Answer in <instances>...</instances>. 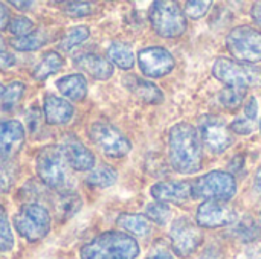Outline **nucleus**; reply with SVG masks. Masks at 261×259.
<instances>
[{
    "instance_id": "nucleus-1",
    "label": "nucleus",
    "mask_w": 261,
    "mask_h": 259,
    "mask_svg": "<svg viewBox=\"0 0 261 259\" xmlns=\"http://www.w3.org/2000/svg\"><path fill=\"white\" fill-rule=\"evenodd\" d=\"M168 156L173 169L179 174H196L202 168V143L199 131L187 122H179L170 130Z\"/></svg>"
},
{
    "instance_id": "nucleus-2",
    "label": "nucleus",
    "mask_w": 261,
    "mask_h": 259,
    "mask_svg": "<svg viewBox=\"0 0 261 259\" xmlns=\"http://www.w3.org/2000/svg\"><path fill=\"white\" fill-rule=\"evenodd\" d=\"M38 179L50 189L58 192H70L73 186L72 168L67 163L61 147L49 145L44 147L35 162Z\"/></svg>"
},
{
    "instance_id": "nucleus-3",
    "label": "nucleus",
    "mask_w": 261,
    "mask_h": 259,
    "mask_svg": "<svg viewBox=\"0 0 261 259\" xmlns=\"http://www.w3.org/2000/svg\"><path fill=\"white\" fill-rule=\"evenodd\" d=\"M139 244L122 232H104L81 249V259H136Z\"/></svg>"
},
{
    "instance_id": "nucleus-4",
    "label": "nucleus",
    "mask_w": 261,
    "mask_h": 259,
    "mask_svg": "<svg viewBox=\"0 0 261 259\" xmlns=\"http://www.w3.org/2000/svg\"><path fill=\"white\" fill-rule=\"evenodd\" d=\"M150 23L158 35L164 38L180 37L187 31V17L179 3L170 0H159L151 5Z\"/></svg>"
},
{
    "instance_id": "nucleus-5",
    "label": "nucleus",
    "mask_w": 261,
    "mask_h": 259,
    "mask_svg": "<svg viewBox=\"0 0 261 259\" xmlns=\"http://www.w3.org/2000/svg\"><path fill=\"white\" fill-rule=\"evenodd\" d=\"M213 75L228 87L248 89L261 85V67L229 58H217L213 66Z\"/></svg>"
},
{
    "instance_id": "nucleus-6",
    "label": "nucleus",
    "mask_w": 261,
    "mask_h": 259,
    "mask_svg": "<svg viewBox=\"0 0 261 259\" xmlns=\"http://www.w3.org/2000/svg\"><path fill=\"white\" fill-rule=\"evenodd\" d=\"M14 227L28 241H40L50 231V215L38 203L23 205L14 217Z\"/></svg>"
},
{
    "instance_id": "nucleus-7",
    "label": "nucleus",
    "mask_w": 261,
    "mask_h": 259,
    "mask_svg": "<svg viewBox=\"0 0 261 259\" xmlns=\"http://www.w3.org/2000/svg\"><path fill=\"white\" fill-rule=\"evenodd\" d=\"M191 186L194 198L216 202H228L237 192V182L234 176L225 171H211L191 183Z\"/></svg>"
},
{
    "instance_id": "nucleus-8",
    "label": "nucleus",
    "mask_w": 261,
    "mask_h": 259,
    "mask_svg": "<svg viewBox=\"0 0 261 259\" xmlns=\"http://www.w3.org/2000/svg\"><path fill=\"white\" fill-rule=\"evenodd\" d=\"M228 50L240 63L261 61V32L251 26L234 27L226 38Z\"/></svg>"
},
{
    "instance_id": "nucleus-9",
    "label": "nucleus",
    "mask_w": 261,
    "mask_h": 259,
    "mask_svg": "<svg viewBox=\"0 0 261 259\" xmlns=\"http://www.w3.org/2000/svg\"><path fill=\"white\" fill-rule=\"evenodd\" d=\"M89 136L98 150L109 157H124L132 150L130 140L116 127L107 122H95L89 130Z\"/></svg>"
},
{
    "instance_id": "nucleus-10",
    "label": "nucleus",
    "mask_w": 261,
    "mask_h": 259,
    "mask_svg": "<svg viewBox=\"0 0 261 259\" xmlns=\"http://www.w3.org/2000/svg\"><path fill=\"white\" fill-rule=\"evenodd\" d=\"M170 240L173 250L179 256H190L202 244L203 235L200 229L190 218H177L170 229Z\"/></svg>"
},
{
    "instance_id": "nucleus-11",
    "label": "nucleus",
    "mask_w": 261,
    "mask_h": 259,
    "mask_svg": "<svg viewBox=\"0 0 261 259\" xmlns=\"http://www.w3.org/2000/svg\"><path fill=\"white\" fill-rule=\"evenodd\" d=\"M200 137L205 147L214 153L220 154L226 151L234 143V136L226 124L216 116H203L199 124Z\"/></svg>"
},
{
    "instance_id": "nucleus-12",
    "label": "nucleus",
    "mask_w": 261,
    "mask_h": 259,
    "mask_svg": "<svg viewBox=\"0 0 261 259\" xmlns=\"http://www.w3.org/2000/svg\"><path fill=\"white\" fill-rule=\"evenodd\" d=\"M138 64H139L141 72L145 76L161 78V76L168 75L174 69L176 61L167 49L161 46H151V47H145L139 50Z\"/></svg>"
},
{
    "instance_id": "nucleus-13",
    "label": "nucleus",
    "mask_w": 261,
    "mask_h": 259,
    "mask_svg": "<svg viewBox=\"0 0 261 259\" xmlns=\"http://www.w3.org/2000/svg\"><path fill=\"white\" fill-rule=\"evenodd\" d=\"M197 224L206 229H219L237 221V212L225 202L206 200L197 208Z\"/></svg>"
},
{
    "instance_id": "nucleus-14",
    "label": "nucleus",
    "mask_w": 261,
    "mask_h": 259,
    "mask_svg": "<svg viewBox=\"0 0 261 259\" xmlns=\"http://www.w3.org/2000/svg\"><path fill=\"white\" fill-rule=\"evenodd\" d=\"M61 150L72 169L75 171H92L95 168V156L92 151L73 134L63 137Z\"/></svg>"
},
{
    "instance_id": "nucleus-15",
    "label": "nucleus",
    "mask_w": 261,
    "mask_h": 259,
    "mask_svg": "<svg viewBox=\"0 0 261 259\" xmlns=\"http://www.w3.org/2000/svg\"><path fill=\"white\" fill-rule=\"evenodd\" d=\"M24 143V127L18 121H0V162L11 160Z\"/></svg>"
},
{
    "instance_id": "nucleus-16",
    "label": "nucleus",
    "mask_w": 261,
    "mask_h": 259,
    "mask_svg": "<svg viewBox=\"0 0 261 259\" xmlns=\"http://www.w3.org/2000/svg\"><path fill=\"white\" fill-rule=\"evenodd\" d=\"M150 194L154 200L161 203H177L184 205L190 202L193 197V186L188 182L182 180H170V182H159L151 186Z\"/></svg>"
},
{
    "instance_id": "nucleus-17",
    "label": "nucleus",
    "mask_w": 261,
    "mask_h": 259,
    "mask_svg": "<svg viewBox=\"0 0 261 259\" xmlns=\"http://www.w3.org/2000/svg\"><path fill=\"white\" fill-rule=\"evenodd\" d=\"M43 111L44 119L50 125H64L73 116V107L69 101L47 93L43 99Z\"/></svg>"
},
{
    "instance_id": "nucleus-18",
    "label": "nucleus",
    "mask_w": 261,
    "mask_h": 259,
    "mask_svg": "<svg viewBox=\"0 0 261 259\" xmlns=\"http://www.w3.org/2000/svg\"><path fill=\"white\" fill-rule=\"evenodd\" d=\"M75 66L78 69L84 70L86 73H89L92 78L99 79V81H106L113 75L112 63L98 53H83V55L76 56Z\"/></svg>"
},
{
    "instance_id": "nucleus-19",
    "label": "nucleus",
    "mask_w": 261,
    "mask_h": 259,
    "mask_svg": "<svg viewBox=\"0 0 261 259\" xmlns=\"http://www.w3.org/2000/svg\"><path fill=\"white\" fill-rule=\"evenodd\" d=\"M124 85L144 102L159 104L164 101V95H162L161 89L156 84H153L151 81H147V79L132 75V76L124 78Z\"/></svg>"
},
{
    "instance_id": "nucleus-20",
    "label": "nucleus",
    "mask_w": 261,
    "mask_h": 259,
    "mask_svg": "<svg viewBox=\"0 0 261 259\" xmlns=\"http://www.w3.org/2000/svg\"><path fill=\"white\" fill-rule=\"evenodd\" d=\"M57 89L70 101H81L87 95V81L81 73H72L57 81Z\"/></svg>"
},
{
    "instance_id": "nucleus-21",
    "label": "nucleus",
    "mask_w": 261,
    "mask_h": 259,
    "mask_svg": "<svg viewBox=\"0 0 261 259\" xmlns=\"http://www.w3.org/2000/svg\"><path fill=\"white\" fill-rule=\"evenodd\" d=\"M116 224L136 237H147L151 232V221L145 215L139 214H121L116 220Z\"/></svg>"
},
{
    "instance_id": "nucleus-22",
    "label": "nucleus",
    "mask_w": 261,
    "mask_h": 259,
    "mask_svg": "<svg viewBox=\"0 0 261 259\" xmlns=\"http://www.w3.org/2000/svg\"><path fill=\"white\" fill-rule=\"evenodd\" d=\"M63 66H64L63 56L55 50H49L47 53L43 55L41 61L35 66V69L32 72V76L37 81H44L49 76H52L54 73L60 72L63 69Z\"/></svg>"
},
{
    "instance_id": "nucleus-23",
    "label": "nucleus",
    "mask_w": 261,
    "mask_h": 259,
    "mask_svg": "<svg viewBox=\"0 0 261 259\" xmlns=\"http://www.w3.org/2000/svg\"><path fill=\"white\" fill-rule=\"evenodd\" d=\"M109 61L122 70H128L135 66V53L132 47L125 43H113L107 49Z\"/></svg>"
},
{
    "instance_id": "nucleus-24",
    "label": "nucleus",
    "mask_w": 261,
    "mask_h": 259,
    "mask_svg": "<svg viewBox=\"0 0 261 259\" xmlns=\"http://www.w3.org/2000/svg\"><path fill=\"white\" fill-rule=\"evenodd\" d=\"M116 171L109 165H99L90 171L86 177V182L93 188H109L116 182Z\"/></svg>"
},
{
    "instance_id": "nucleus-25",
    "label": "nucleus",
    "mask_w": 261,
    "mask_h": 259,
    "mask_svg": "<svg viewBox=\"0 0 261 259\" xmlns=\"http://www.w3.org/2000/svg\"><path fill=\"white\" fill-rule=\"evenodd\" d=\"M81 208V198L80 195H76L75 192H63L55 205L58 218L61 220H67L70 217H73Z\"/></svg>"
},
{
    "instance_id": "nucleus-26",
    "label": "nucleus",
    "mask_w": 261,
    "mask_h": 259,
    "mask_svg": "<svg viewBox=\"0 0 261 259\" xmlns=\"http://www.w3.org/2000/svg\"><path fill=\"white\" fill-rule=\"evenodd\" d=\"M46 35L43 31H32L31 34L24 35V37H15L11 40V46L17 50L21 52H31V50H37L40 49L44 43H46Z\"/></svg>"
},
{
    "instance_id": "nucleus-27",
    "label": "nucleus",
    "mask_w": 261,
    "mask_h": 259,
    "mask_svg": "<svg viewBox=\"0 0 261 259\" xmlns=\"http://www.w3.org/2000/svg\"><path fill=\"white\" fill-rule=\"evenodd\" d=\"M90 35V31L87 26L81 24V26H75L72 29H69L66 32V35L63 37V40L60 41V47L63 50H72L73 47L80 46L81 43H84Z\"/></svg>"
},
{
    "instance_id": "nucleus-28",
    "label": "nucleus",
    "mask_w": 261,
    "mask_h": 259,
    "mask_svg": "<svg viewBox=\"0 0 261 259\" xmlns=\"http://www.w3.org/2000/svg\"><path fill=\"white\" fill-rule=\"evenodd\" d=\"M24 93V84L20 81H12L6 89L2 96V110L9 111L15 107V104L20 101V98Z\"/></svg>"
},
{
    "instance_id": "nucleus-29",
    "label": "nucleus",
    "mask_w": 261,
    "mask_h": 259,
    "mask_svg": "<svg viewBox=\"0 0 261 259\" xmlns=\"http://www.w3.org/2000/svg\"><path fill=\"white\" fill-rule=\"evenodd\" d=\"M14 247V235L11 231V224L8 215L0 205V253L9 252Z\"/></svg>"
},
{
    "instance_id": "nucleus-30",
    "label": "nucleus",
    "mask_w": 261,
    "mask_h": 259,
    "mask_svg": "<svg viewBox=\"0 0 261 259\" xmlns=\"http://www.w3.org/2000/svg\"><path fill=\"white\" fill-rule=\"evenodd\" d=\"M145 215H147L148 220H151V221H154V223L162 226V224L168 223V220L171 217V209H170V206L167 203L158 202V203H151V205L147 206Z\"/></svg>"
},
{
    "instance_id": "nucleus-31",
    "label": "nucleus",
    "mask_w": 261,
    "mask_h": 259,
    "mask_svg": "<svg viewBox=\"0 0 261 259\" xmlns=\"http://www.w3.org/2000/svg\"><path fill=\"white\" fill-rule=\"evenodd\" d=\"M246 96V89H239V87H228L220 92L219 99L226 108H237Z\"/></svg>"
},
{
    "instance_id": "nucleus-32",
    "label": "nucleus",
    "mask_w": 261,
    "mask_h": 259,
    "mask_svg": "<svg viewBox=\"0 0 261 259\" xmlns=\"http://www.w3.org/2000/svg\"><path fill=\"white\" fill-rule=\"evenodd\" d=\"M17 166L12 160H5L0 162V189L3 192L9 191L17 179Z\"/></svg>"
},
{
    "instance_id": "nucleus-33",
    "label": "nucleus",
    "mask_w": 261,
    "mask_h": 259,
    "mask_svg": "<svg viewBox=\"0 0 261 259\" xmlns=\"http://www.w3.org/2000/svg\"><path fill=\"white\" fill-rule=\"evenodd\" d=\"M213 5V2L210 0H194V2H187L185 3V17L187 18H191V20H199L202 18L208 11H210V6Z\"/></svg>"
},
{
    "instance_id": "nucleus-34",
    "label": "nucleus",
    "mask_w": 261,
    "mask_h": 259,
    "mask_svg": "<svg viewBox=\"0 0 261 259\" xmlns=\"http://www.w3.org/2000/svg\"><path fill=\"white\" fill-rule=\"evenodd\" d=\"M63 9L69 17L80 18V17L90 15L93 12V5L89 2H67Z\"/></svg>"
},
{
    "instance_id": "nucleus-35",
    "label": "nucleus",
    "mask_w": 261,
    "mask_h": 259,
    "mask_svg": "<svg viewBox=\"0 0 261 259\" xmlns=\"http://www.w3.org/2000/svg\"><path fill=\"white\" fill-rule=\"evenodd\" d=\"M8 29L11 34H14L15 37H24L28 34L32 32L34 29V23L28 18V17H15L9 21Z\"/></svg>"
},
{
    "instance_id": "nucleus-36",
    "label": "nucleus",
    "mask_w": 261,
    "mask_h": 259,
    "mask_svg": "<svg viewBox=\"0 0 261 259\" xmlns=\"http://www.w3.org/2000/svg\"><path fill=\"white\" fill-rule=\"evenodd\" d=\"M231 130L239 134H251L254 131V121L248 118H239L231 124Z\"/></svg>"
},
{
    "instance_id": "nucleus-37",
    "label": "nucleus",
    "mask_w": 261,
    "mask_h": 259,
    "mask_svg": "<svg viewBox=\"0 0 261 259\" xmlns=\"http://www.w3.org/2000/svg\"><path fill=\"white\" fill-rule=\"evenodd\" d=\"M245 114H246L248 119H251V121L255 122L257 114H258V102H257L255 98H249V102L245 107Z\"/></svg>"
},
{
    "instance_id": "nucleus-38",
    "label": "nucleus",
    "mask_w": 261,
    "mask_h": 259,
    "mask_svg": "<svg viewBox=\"0 0 261 259\" xmlns=\"http://www.w3.org/2000/svg\"><path fill=\"white\" fill-rule=\"evenodd\" d=\"M147 259H174V256L168 252V249L165 246H159L148 255Z\"/></svg>"
},
{
    "instance_id": "nucleus-39",
    "label": "nucleus",
    "mask_w": 261,
    "mask_h": 259,
    "mask_svg": "<svg viewBox=\"0 0 261 259\" xmlns=\"http://www.w3.org/2000/svg\"><path fill=\"white\" fill-rule=\"evenodd\" d=\"M242 259H261V244H255V246H251Z\"/></svg>"
},
{
    "instance_id": "nucleus-40",
    "label": "nucleus",
    "mask_w": 261,
    "mask_h": 259,
    "mask_svg": "<svg viewBox=\"0 0 261 259\" xmlns=\"http://www.w3.org/2000/svg\"><path fill=\"white\" fill-rule=\"evenodd\" d=\"M14 64H15V58H14V55H11V53H5V52H2V53H0V69H8V67L14 66Z\"/></svg>"
},
{
    "instance_id": "nucleus-41",
    "label": "nucleus",
    "mask_w": 261,
    "mask_h": 259,
    "mask_svg": "<svg viewBox=\"0 0 261 259\" xmlns=\"http://www.w3.org/2000/svg\"><path fill=\"white\" fill-rule=\"evenodd\" d=\"M197 259H222V252L217 247H210Z\"/></svg>"
},
{
    "instance_id": "nucleus-42",
    "label": "nucleus",
    "mask_w": 261,
    "mask_h": 259,
    "mask_svg": "<svg viewBox=\"0 0 261 259\" xmlns=\"http://www.w3.org/2000/svg\"><path fill=\"white\" fill-rule=\"evenodd\" d=\"M251 14H252V18H254V21H255L258 26H261V2L254 3Z\"/></svg>"
},
{
    "instance_id": "nucleus-43",
    "label": "nucleus",
    "mask_w": 261,
    "mask_h": 259,
    "mask_svg": "<svg viewBox=\"0 0 261 259\" xmlns=\"http://www.w3.org/2000/svg\"><path fill=\"white\" fill-rule=\"evenodd\" d=\"M8 18H9L8 11H6L5 5H3V3H0V29H3V27L8 24Z\"/></svg>"
},
{
    "instance_id": "nucleus-44",
    "label": "nucleus",
    "mask_w": 261,
    "mask_h": 259,
    "mask_svg": "<svg viewBox=\"0 0 261 259\" xmlns=\"http://www.w3.org/2000/svg\"><path fill=\"white\" fill-rule=\"evenodd\" d=\"M11 5L15 6V8L20 9V11H26V9H29V8L34 5V2H15V0H12Z\"/></svg>"
},
{
    "instance_id": "nucleus-45",
    "label": "nucleus",
    "mask_w": 261,
    "mask_h": 259,
    "mask_svg": "<svg viewBox=\"0 0 261 259\" xmlns=\"http://www.w3.org/2000/svg\"><path fill=\"white\" fill-rule=\"evenodd\" d=\"M254 188H255V191H257V192L261 195V168H258V169H257V172H255Z\"/></svg>"
},
{
    "instance_id": "nucleus-46",
    "label": "nucleus",
    "mask_w": 261,
    "mask_h": 259,
    "mask_svg": "<svg viewBox=\"0 0 261 259\" xmlns=\"http://www.w3.org/2000/svg\"><path fill=\"white\" fill-rule=\"evenodd\" d=\"M5 50V40H3V37L0 35V53Z\"/></svg>"
},
{
    "instance_id": "nucleus-47",
    "label": "nucleus",
    "mask_w": 261,
    "mask_h": 259,
    "mask_svg": "<svg viewBox=\"0 0 261 259\" xmlns=\"http://www.w3.org/2000/svg\"><path fill=\"white\" fill-rule=\"evenodd\" d=\"M3 93H5V87H3V85L0 84V98L3 96Z\"/></svg>"
},
{
    "instance_id": "nucleus-48",
    "label": "nucleus",
    "mask_w": 261,
    "mask_h": 259,
    "mask_svg": "<svg viewBox=\"0 0 261 259\" xmlns=\"http://www.w3.org/2000/svg\"><path fill=\"white\" fill-rule=\"evenodd\" d=\"M260 131H261V122H260Z\"/></svg>"
}]
</instances>
